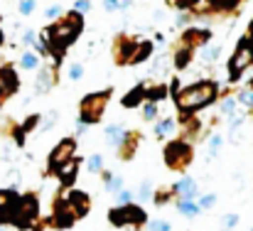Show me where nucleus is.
I'll use <instances>...</instances> for the list:
<instances>
[{
    "label": "nucleus",
    "mask_w": 253,
    "mask_h": 231,
    "mask_svg": "<svg viewBox=\"0 0 253 231\" xmlns=\"http://www.w3.org/2000/svg\"><path fill=\"white\" fill-rule=\"evenodd\" d=\"M82 30H84V17H82V12H69V15H64V17H59L42 37H44V42L52 47V52H54V57H57V62H59V57L64 54V49L82 35Z\"/></svg>",
    "instance_id": "nucleus-1"
},
{
    "label": "nucleus",
    "mask_w": 253,
    "mask_h": 231,
    "mask_svg": "<svg viewBox=\"0 0 253 231\" xmlns=\"http://www.w3.org/2000/svg\"><path fill=\"white\" fill-rule=\"evenodd\" d=\"M216 98H219V84L211 79H204V81L179 89V93L174 96V106L179 113H197L207 108L209 103H214Z\"/></svg>",
    "instance_id": "nucleus-2"
},
{
    "label": "nucleus",
    "mask_w": 253,
    "mask_h": 231,
    "mask_svg": "<svg viewBox=\"0 0 253 231\" xmlns=\"http://www.w3.org/2000/svg\"><path fill=\"white\" fill-rule=\"evenodd\" d=\"M108 222L113 227L121 229H133L140 231L143 227H148V214L143 209V204H123V207H111L108 209Z\"/></svg>",
    "instance_id": "nucleus-3"
},
{
    "label": "nucleus",
    "mask_w": 253,
    "mask_h": 231,
    "mask_svg": "<svg viewBox=\"0 0 253 231\" xmlns=\"http://www.w3.org/2000/svg\"><path fill=\"white\" fill-rule=\"evenodd\" d=\"M192 162H194V145L189 140L172 138L168 145H165V165H168V170L184 175Z\"/></svg>",
    "instance_id": "nucleus-4"
},
{
    "label": "nucleus",
    "mask_w": 253,
    "mask_h": 231,
    "mask_svg": "<svg viewBox=\"0 0 253 231\" xmlns=\"http://www.w3.org/2000/svg\"><path fill=\"white\" fill-rule=\"evenodd\" d=\"M111 89H103V91H96V93H86L82 98V106H79V121L86 126H96L103 113H106V106L111 101Z\"/></svg>",
    "instance_id": "nucleus-5"
},
{
    "label": "nucleus",
    "mask_w": 253,
    "mask_h": 231,
    "mask_svg": "<svg viewBox=\"0 0 253 231\" xmlns=\"http://www.w3.org/2000/svg\"><path fill=\"white\" fill-rule=\"evenodd\" d=\"M37 217H40V202H37V197H32V194L17 197V202L12 207V214H10V222L17 224L20 229H27L30 224H35Z\"/></svg>",
    "instance_id": "nucleus-6"
},
{
    "label": "nucleus",
    "mask_w": 253,
    "mask_h": 231,
    "mask_svg": "<svg viewBox=\"0 0 253 231\" xmlns=\"http://www.w3.org/2000/svg\"><path fill=\"white\" fill-rule=\"evenodd\" d=\"M251 64H253V45L246 37V40L239 42V47H236V52H234V57L229 62V81H236Z\"/></svg>",
    "instance_id": "nucleus-7"
},
{
    "label": "nucleus",
    "mask_w": 253,
    "mask_h": 231,
    "mask_svg": "<svg viewBox=\"0 0 253 231\" xmlns=\"http://www.w3.org/2000/svg\"><path fill=\"white\" fill-rule=\"evenodd\" d=\"M77 138H64V140H59L54 148H52V153L47 157V170H49V175H54V170L57 167H62L64 162H69V160H74L77 157Z\"/></svg>",
    "instance_id": "nucleus-8"
},
{
    "label": "nucleus",
    "mask_w": 253,
    "mask_h": 231,
    "mask_svg": "<svg viewBox=\"0 0 253 231\" xmlns=\"http://www.w3.org/2000/svg\"><path fill=\"white\" fill-rule=\"evenodd\" d=\"M62 199H64V204L69 207V212H72V217L77 222L84 219L86 214L91 212V197L86 192H82V189H69V192L62 194Z\"/></svg>",
    "instance_id": "nucleus-9"
},
{
    "label": "nucleus",
    "mask_w": 253,
    "mask_h": 231,
    "mask_svg": "<svg viewBox=\"0 0 253 231\" xmlns=\"http://www.w3.org/2000/svg\"><path fill=\"white\" fill-rule=\"evenodd\" d=\"M138 45H140V40H133L128 35L116 37V42H113V59H116V64H130Z\"/></svg>",
    "instance_id": "nucleus-10"
},
{
    "label": "nucleus",
    "mask_w": 253,
    "mask_h": 231,
    "mask_svg": "<svg viewBox=\"0 0 253 231\" xmlns=\"http://www.w3.org/2000/svg\"><path fill=\"white\" fill-rule=\"evenodd\" d=\"M179 123V128H177V133H179V138L182 140H197V136L202 133V121L194 116V113H182V118L177 121Z\"/></svg>",
    "instance_id": "nucleus-11"
},
{
    "label": "nucleus",
    "mask_w": 253,
    "mask_h": 231,
    "mask_svg": "<svg viewBox=\"0 0 253 231\" xmlns=\"http://www.w3.org/2000/svg\"><path fill=\"white\" fill-rule=\"evenodd\" d=\"M140 143H143V133H140V131H126V138H123V143L116 148V150H118V157H121L123 162L133 160V155L138 153Z\"/></svg>",
    "instance_id": "nucleus-12"
},
{
    "label": "nucleus",
    "mask_w": 253,
    "mask_h": 231,
    "mask_svg": "<svg viewBox=\"0 0 253 231\" xmlns=\"http://www.w3.org/2000/svg\"><path fill=\"white\" fill-rule=\"evenodd\" d=\"M172 189H174V197H177V199H199L197 180L189 177V175H182V177L172 185Z\"/></svg>",
    "instance_id": "nucleus-13"
},
{
    "label": "nucleus",
    "mask_w": 253,
    "mask_h": 231,
    "mask_svg": "<svg viewBox=\"0 0 253 231\" xmlns=\"http://www.w3.org/2000/svg\"><path fill=\"white\" fill-rule=\"evenodd\" d=\"M74 222H77V219L72 217V212H69V207L64 204V199H62V197H59V199H54V212H52L49 224H52V227H57V229H69Z\"/></svg>",
    "instance_id": "nucleus-14"
},
{
    "label": "nucleus",
    "mask_w": 253,
    "mask_h": 231,
    "mask_svg": "<svg viewBox=\"0 0 253 231\" xmlns=\"http://www.w3.org/2000/svg\"><path fill=\"white\" fill-rule=\"evenodd\" d=\"M79 167H82V160H79V157H74V160L64 162L62 167H57V170H54V177H57L64 187H72V185H74V180L79 177Z\"/></svg>",
    "instance_id": "nucleus-15"
},
{
    "label": "nucleus",
    "mask_w": 253,
    "mask_h": 231,
    "mask_svg": "<svg viewBox=\"0 0 253 231\" xmlns=\"http://www.w3.org/2000/svg\"><path fill=\"white\" fill-rule=\"evenodd\" d=\"M209 37H211V32H209V30H187V32L182 35L179 45H184V47L194 49V47L207 45V42H209Z\"/></svg>",
    "instance_id": "nucleus-16"
},
{
    "label": "nucleus",
    "mask_w": 253,
    "mask_h": 231,
    "mask_svg": "<svg viewBox=\"0 0 253 231\" xmlns=\"http://www.w3.org/2000/svg\"><path fill=\"white\" fill-rule=\"evenodd\" d=\"M98 177L103 180V187H106V192H108V194H118L121 189H126L123 177H118V175H113V172H108V170H103Z\"/></svg>",
    "instance_id": "nucleus-17"
},
{
    "label": "nucleus",
    "mask_w": 253,
    "mask_h": 231,
    "mask_svg": "<svg viewBox=\"0 0 253 231\" xmlns=\"http://www.w3.org/2000/svg\"><path fill=\"white\" fill-rule=\"evenodd\" d=\"M177 128H179L177 118H172V116H169V118H160V121L155 123V138L163 140V138H168V136H174Z\"/></svg>",
    "instance_id": "nucleus-18"
},
{
    "label": "nucleus",
    "mask_w": 253,
    "mask_h": 231,
    "mask_svg": "<svg viewBox=\"0 0 253 231\" xmlns=\"http://www.w3.org/2000/svg\"><path fill=\"white\" fill-rule=\"evenodd\" d=\"M174 207H177V212H179L182 217H187V219L202 214V207H199L197 199H174Z\"/></svg>",
    "instance_id": "nucleus-19"
},
{
    "label": "nucleus",
    "mask_w": 253,
    "mask_h": 231,
    "mask_svg": "<svg viewBox=\"0 0 253 231\" xmlns=\"http://www.w3.org/2000/svg\"><path fill=\"white\" fill-rule=\"evenodd\" d=\"M145 101V89H143V84L140 86H135V89H130L126 96H123V108H138L140 103Z\"/></svg>",
    "instance_id": "nucleus-20"
},
{
    "label": "nucleus",
    "mask_w": 253,
    "mask_h": 231,
    "mask_svg": "<svg viewBox=\"0 0 253 231\" xmlns=\"http://www.w3.org/2000/svg\"><path fill=\"white\" fill-rule=\"evenodd\" d=\"M103 136H106V143H108L111 148H118V145L123 143V138H126V128L113 123V126H106Z\"/></svg>",
    "instance_id": "nucleus-21"
},
{
    "label": "nucleus",
    "mask_w": 253,
    "mask_h": 231,
    "mask_svg": "<svg viewBox=\"0 0 253 231\" xmlns=\"http://www.w3.org/2000/svg\"><path fill=\"white\" fill-rule=\"evenodd\" d=\"M174 199H177V197H174V189H172V185L155 189V194H153V202H155V207H165V204L174 202Z\"/></svg>",
    "instance_id": "nucleus-22"
},
{
    "label": "nucleus",
    "mask_w": 253,
    "mask_h": 231,
    "mask_svg": "<svg viewBox=\"0 0 253 231\" xmlns=\"http://www.w3.org/2000/svg\"><path fill=\"white\" fill-rule=\"evenodd\" d=\"M192 54H194V49H189V47H184V45H177V49H174V67L177 69H184L187 64H189V59H192Z\"/></svg>",
    "instance_id": "nucleus-23"
},
{
    "label": "nucleus",
    "mask_w": 253,
    "mask_h": 231,
    "mask_svg": "<svg viewBox=\"0 0 253 231\" xmlns=\"http://www.w3.org/2000/svg\"><path fill=\"white\" fill-rule=\"evenodd\" d=\"M54 84V69H42L40 77L35 81V89L42 93V91H49V86Z\"/></svg>",
    "instance_id": "nucleus-24"
},
{
    "label": "nucleus",
    "mask_w": 253,
    "mask_h": 231,
    "mask_svg": "<svg viewBox=\"0 0 253 231\" xmlns=\"http://www.w3.org/2000/svg\"><path fill=\"white\" fill-rule=\"evenodd\" d=\"M153 194H155L153 182L150 180H143L140 182V189L135 192V199H138V204H145V202H153Z\"/></svg>",
    "instance_id": "nucleus-25"
},
{
    "label": "nucleus",
    "mask_w": 253,
    "mask_h": 231,
    "mask_svg": "<svg viewBox=\"0 0 253 231\" xmlns=\"http://www.w3.org/2000/svg\"><path fill=\"white\" fill-rule=\"evenodd\" d=\"M86 170H88V175H101L103 170H106V165H103V157L98 153L88 155V160H86Z\"/></svg>",
    "instance_id": "nucleus-26"
},
{
    "label": "nucleus",
    "mask_w": 253,
    "mask_h": 231,
    "mask_svg": "<svg viewBox=\"0 0 253 231\" xmlns=\"http://www.w3.org/2000/svg\"><path fill=\"white\" fill-rule=\"evenodd\" d=\"M158 116H160L158 103L145 101V103H143V121H148V123H158Z\"/></svg>",
    "instance_id": "nucleus-27"
},
{
    "label": "nucleus",
    "mask_w": 253,
    "mask_h": 231,
    "mask_svg": "<svg viewBox=\"0 0 253 231\" xmlns=\"http://www.w3.org/2000/svg\"><path fill=\"white\" fill-rule=\"evenodd\" d=\"M150 52H153V45H150V42H140L138 49H135V54H133V62H130V64H140L143 59L150 57Z\"/></svg>",
    "instance_id": "nucleus-28"
},
{
    "label": "nucleus",
    "mask_w": 253,
    "mask_h": 231,
    "mask_svg": "<svg viewBox=\"0 0 253 231\" xmlns=\"http://www.w3.org/2000/svg\"><path fill=\"white\" fill-rule=\"evenodd\" d=\"M236 108H239V101H236L234 96H226V98H221V103H219L221 116H234V113H236Z\"/></svg>",
    "instance_id": "nucleus-29"
},
{
    "label": "nucleus",
    "mask_w": 253,
    "mask_h": 231,
    "mask_svg": "<svg viewBox=\"0 0 253 231\" xmlns=\"http://www.w3.org/2000/svg\"><path fill=\"white\" fill-rule=\"evenodd\" d=\"M20 67H22V69H37V67H40V57L32 54V52H25V54L20 57Z\"/></svg>",
    "instance_id": "nucleus-30"
},
{
    "label": "nucleus",
    "mask_w": 253,
    "mask_h": 231,
    "mask_svg": "<svg viewBox=\"0 0 253 231\" xmlns=\"http://www.w3.org/2000/svg\"><path fill=\"white\" fill-rule=\"evenodd\" d=\"M113 197H116V207H123V204H133V202H135V192H130L128 187L121 189V192L113 194Z\"/></svg>",
    "instance_id": "nucleus-31"
},
{
    "label": "nucleus",
    "mask_w": 253,
    "mask_h": 231,
    "mask_svg": "<svg viewBox=\"0 0 253 231\" xmlns=\"http://www.w3.org/2000/svg\"><path fill=\"white\" fill-rule=\"evenodd\" d=\"M221 148H224V136H219V133H214L211 138H209V155H216L221 153Z\"/></svg>",
    "instance_id": "nucleus-32"
},
{
    "label": "nucleus",
    "mask_w": 253,
    "mask_h": 231,
    "mask_svg": "<svg viewBox=\"0 0 253 231\" xmlns=\"http://www.w3.org/2000/svg\"><path fill=\"white\" fill-rule=\"evenodd\" d=\"M199 207H202V212H207V209H214V204H216V194L214 192H209V194H199Z\"/></svg>",
    "instance_id": "nucleus-33"
},
{
    "label": "nucleus",
    "mask_w": 253,
    "mask_h": 231,
    "mask_svg": "<svg viewBox=\"0 0 253 231\" xmlns=\"http://www.w3.org/2000/svg\"><path fill=\"white\" fill-rule=\"evenodd\" d=\"M236 101H239L241 106H246V108H253V89L239 91V93H236Z\"/></svg>",
    "instance_id": "nucleus-34"
},
{
    "label": "nucleus",
    "mask_w": 253,
    "mask_h": 231,
    "mask_svg": "<svg viewBox=\"0 0 253 231\" xmlns=\"http://www.w3.org/2000/svg\"><path fill=\"white\" fill-rule=\"evenodd\" d=\"M148 231H172V224L165 219H153L148 222Z\"/></svg>",
    "instance_id": "nucleus-35"
},
{
    "label": "nucleus",
    "mask_w": 253,
    "mask_h": 231,
    "mask_svg": "<svg viewBox=\"0 0 253 231\" xmlns=\"http://www.w3.org/2000/svg\"><path fill=\"white\" fill-rule=\"evenodd\" d=\"M234 227H239V214H226L224 217V231H231Z\"/></svg>",
    "instance_id": "nucleus-36"
},
{
    "label": "nucleus",
    "mask_w": 253,
    "mask_h": 231,
    "mask_svg": "<svg viewBox=\"0 0 253 231\" xmlns=\"http://www.w3.org/2000/svg\"><path fill=\"white\" fill-rule=\"evenodd\" d=\"M219 54H221V45H216V47L207 49V52H204V59H207V62H216V59H219Z\"/></svg>",
    "instance_id": "nucleus-37"
},
{
    "label": "nucleus",
    "mask_w": 253,
    "mask_h": 231,
    "mask_svg": "<svg viewBox=\"0 0 253 231\" xmlns=\"http://www.w3.org/2000/svg\"><path fill=\"white\" fill-rule=\"evenodd\" d=\"M246 123V113H234L231 116V131H239Z\"/></svg>",
    "instance_id": "nucleus-38"
},
{
    "label": "nucleus",
    "mask_w": 253,
    "mask_h": 231,
    "mask_svg": "<svg viewBox=\"0 0 253 231\" xmlns=\"http://www.w3.org/2000/svg\"><path fill=\"white\" fill-rule=\"evenodd\" d=\"M82 77H84V64H72V67H69V79L79 81Z\"/></svg>",
    "instance_id": "nucleus-39"
},
{
    "label": "nucleus",
    "mask_w": 253,
    "mask_h": 231,
    "mask_svg": "<svg viewBox=\"0 0 253 231\" xmlns=\"http://www.w3.org/2000/svg\"><path fill=\"white\" fill-rule=\"evenodd\" d=\"M35 10V0H20V12L22 15H30Z\"/></svg>",
    "instance_id": "nucleus-40"
},
{
    "label": "nucleus",
    "mask_w": 253,
    "mask_h": 231,
    "mask_svg": "<svg viewBox=\"0 0 253 231\" xmlns=\"http://www.w3.org/2000/svg\"><path fill=\"white\" fill-rule=\"evenodd\" d=\"M169 5H174V7H179V10H187V7H192L197 0H168Z\"/></svg>",
    "instance_id": "nucleus-41"
},
{
    "label": "nucleus",
    "mask_w": 253,
    "mask_h": 231,
    "mask_svg": "<svg viewBox=\"0 0 253 231\" xmlns=\"http://www.w3.org/2000/svg\"><path fill=\"white\" fill-rule=\"evenodd\" d=\"M103 7H106L108 12H116V10H121L123 5H121V0H103Z\"/></svg>",
    "instance_id": "nucleus-42"
},
{
    "label": "nucleus",
    "mask_w": 253,
    "mask_h": 231,
    "mask_svg": "<svg viewBox=\"0 0 253 231\" xmlns=\"http://www.w3.org/2000/svg\"><path fill=\"white\" fill-rule=\"evenodd\" d=\"M44 15H47L49 20H54V17H59V15H62V7H59V5H52V7H47V12H44Z\"/></svg>",
    "instance_id": "nucleus-43"
},
{
    "label": "nucleus",
    "mask_w": 253,
    "mask_h": 231,
    "mask_svg": "<svg viewBox=\"0 0 253 231\" xmlns=\"http://www.w3.org/2000/svg\"><path fill=\"white\" fill-rule=\"evenodd\" d=\"M88 7H91L88 0H74V10H77V12H86Z\"/></svg>",
    "instance_id": "nucleus-44"
},
{
    "label": "nucleus",
    "mask_w": 253,
    "mask_h": 231,
    "mask_svg": "<svg viewBox=\"0 0 253 231\" xmlns=\"http://www.w3.org/2000/svg\"><path fill=\"white\" fill-rule=\"evenodd\" d=\"M22 42H25V45H35V32H25Z\"/></svg>",
    "instance_id": "nucleus-45"
},
{
    "label": "nucleus",
    "mask_w": 253,
    "mask_h": 231,
    "mask_svg": "<svg viewBox=\"0 0 253 231\" xmlns=\"http://www.w3.org/2000/svg\"><path fill=\"white\" fill-rule=\"evenodd\" d=\"M130 2H133V0H121V5H123V7H126V5H130Z\"/></svg>",
    "instance_id": "nucleus-46"
},
{
    "label": "nucleus",
    "mask_w": 253,
    "mask_h": 231,
    "mask_svg": "<svg viewBox=\"0 0 253 231\" xmlns=\"http://www.w3.org/2000/svg\"><path fill=\"white\" fill-rule=\"evenodd\" d=\"M0 42H2V35H0Z\"/></svg>",
    "instance_id": "nucleus-47"
},
{
    "label": "nucleus",
    "mask_w": 253,
    "mask_h": 231,
    "mask_svg": "<svg viewBox=\"0 0 253 231\" xmlns=\"http://www.w3.org/2000/svg\"><path fill=\"white\" fill-rule=\"evenodd\" d=\"M0 231H5V229H0Z\"/></svg>",
    "instance_id": "nucleus-48"
}]
</instances>
